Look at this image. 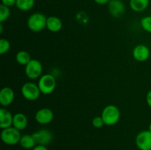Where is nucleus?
Segmentation results:
<instances>
[{
    "label": "nucleus",
    "mask_w": 151,
    "mask_h": 150,
    "mask_svg": "<svg viewBox=\"0 0 151 150\" xmlns=\"http://www.w3.org/2000/svg\"><path fill=\"white\" fill-rule=\"evenodd\" d=\"M120 111L116 105L109 104L102 111L101 117L103 118L105 125L113 126L116 124L120 119Z\"/></svg>",
    "instance_id": "nucleus-1"
},
{
    "label": "nucleus",
    "mask_w": 151,
    "mask_h": 150,
    "mask_svg": "<svg viewBox=\"0 0 151 150\" xmlns=\"http://www.w3.org/2000/svg\"><path fill=\"white\" fill-rule=\"evenodd\" d=\"M47 17L41 13H35L29 16L27 21V27L32 32H38L47 28Z\"/></svg>",
    "instance_id": "nucleus-2"
},
{
    "label": "nucleus",
    "mask_w": 151,
    "mask_h": 150,
    "mask_svg": "<svg viewBox=\"0 0 151 150\" xmlns=\"http://www.w3.org/2000/svg\"><path fill=\"white\" fill-rule=\"evenodd\" d=\"M38 85L41 94L48 95L51 94L56 88L55 77L51 74H46L39 78Z\"/></svg>",
    "instance_id": "nucleus-3"
},
{
    "label": "nucleus",
    "mask_w": 151,
    "mask_h": 150,
    "mask_svg": "<svg viewBox=\"0 0 151 150\" xmlns=\"http://www.w3.org/2000/svg\"><path fill=\"white\" fill-rule=\"evenodd\" d=\"M21 135L20 131L13 126L3 129L1 132V139L3 143L7 145L13 146L20 142Z\"/></svg>",
    "instance_id": "nucleus-4"
},
{
    "label": "nucleus",
    "mask_w": 151,
    "mask_h": 150,
    "mask_svg": "<svg viewBox=\"0 0 151 150\" xmlns=\"http://www.w3.org/2000/svg\"><path fill=\"white\" fill-rule=\"evenodd\" d=\"M21 93L24 98L28 101H35L39 98L41 94L38 84L31 82H26L22 85Z\"/></svg>",
    "instance_id": "nucleus-5"
},
{
    "label": "nucleus",
    "mask_w": 151,
    "mask_h": 150,
    "mask_svg": "<svg viewBox=\"0 0 151 150\" xmlns=\"http://www.w3.org/2000/svg\"><path fill=\"white\" fill-rule=\"evenodd\" d=\"M25 74L29 79H35L41 76L43 66L41 62L35 59H32L25 66Z\"/></svg>",
    "instance_id": "nucleus-6"
},
{
    "label": "nucleus",
    "mask_w": 151,
    "mask_h": 150,
    "mask_svg": "<svg viewBox=\"0 0 151 150\" xmlns=\"http://www.w3.org/2000/svg\"><path fill=\"white\" fill-rule=\"evenodd\" d=\"M135 143L139 150H151V132L143 130L139 132L136 137Z\"/></svg>",
    "instance_id": "nucleus-7"
},
{
    "label": "nucleus",
    "mask_w": 151,
    "mask_h": 150,
    "mask_svg": "<svg viewBox=\"0 0 151 150\" xmlns=\"http://www.w3.org/2000/svg\"><path fill=\"white\" fill-rule=\"evenodd\" d=\"M53 119H54L53 111L51 109L47 107L39 109L35 115V121L40 124H48L52 121Z\"/></svg>",
    "instance_id": "nucleus-8"
},
{
    "label": "nucleus",
    "mask_w": 151,
    "mask_h": 150,
    "mask_svg": "<svg viewBox=\"0 0 151 150\" xmlns=\"http://www.w3.org/2000/svg\"><path fill=\"white\" fill-rule=\"evenodd\" d=\"M38 145L47 146L52 141L53 135L48 129H40L32 134Z\"/></svg>",
    "instance_id": "nucleus-9"
},
{
    "label": "nucleus",
    "mask_w": 151,
    "mask_h": 150,
    "mask_svg": "<svg viewBox=\"0 0 151 150\" xmlns=\"http://www.w3.org/2000/svg\"><path fill=\"white\" fill-rule=\"evenodd\" d=\"M133 57L139 62H145L150 57V51L147 46L139 44L133 49Z\"/></svg>",
    "instance_id": "nucleus-10"
},
{
    "label": "nucleus",
    "mask_w": 151,
    "mask_h": 150,
    "mask_svg": "<svg viewBox=\"0 0 151 150\" xmlns=\"http://www.w3.org/2000/svg\"><path fill=\"white\" fill-rule=\"evenodd\" d=\"M109 13L114 18H120L125 13V4L122 0H110L108 4Z\"/></svg>",
    "instance_id": "nucleus-11"
},
{
    "label": "nucleus",
    "mask_w": 151,
    "mask_h": 150,
    "mask_svg": "<svg viewBox=\"0 0 151 150\" xmlns=\"http://www.w3.org/2000/svg\"><path fill=\"white\" fill-rule=\"evenodd\" d=\"M15 98L13 90L10 87H4L0 91V104L3 107L10 106Z\"/></svg>",
    "instance_id": "nucleus-12"
},
{
    "label": "nucleus",
    "mask_w": 151,
    "mask_h": 150,
    "mask_svg": "<svg viewBox=\"0 0 151 150\" xmlns=\"http://www.w3.org/2000/svg\"><path fill=\"white\" fill-rule=\"evenodd\" d=\"M13 115L6 108L0 109V128L1 129L13 126Z\"/></svg>",
    "instance_id": "nucleus-13"
},
{
    "label": "nucleus",
    "mask_w": 151,
    "mask_h": 150,
    "mask_svg": "<svg viewBox=\"0 0 151 150\" xmlns=\"http://www.w3.org/2000/svg\"><path fill=\"white\" fill-rule=\"evenodd\" d=\"M28 124V120L27 116L24 113H18L13 115V126L18 130L22 131L27 128Z\"/></svg>",
    "instance_id": "nucleus-14"
},
{
    "label": "nucleus",
    "mask_w": 151,
    "mask_h": 150,
    "mask_svg": "<svg viewBox=\"0 0 151 150\" xmlns=\"http://www.w3.org/2000/svg\"><path fill=\"white\" fill-rule=\"evenodd\" d=\"M63 23L58 17L55 16H49L47 21V28L52 32H58L62 29Z\"/></svg>",
    "instance_id": "nucleus-15"
},
{
    "label": "nucleus",
    "mask_w": 151,
    "mask_h": 150,
    "mask_svg": "<svg viewBox=\"0 0 151 150\" xmlns=\"http://www.w3.org/2000/svg\"><path fill=\"white\" fill-rule=\"evenodd\" d=\"M149 0H130V7L134 12H142L147 8Z\"/></svg>",
    "instance_id": "nucleus-16"
},
{
    "label": "nucleus",
    "mask_w": 151,
    "mask_h": 150,
    "mask_svg": "<svg viewBox=\"0 0 151 150\" xmlns=\"http://www.w3.org/2000/svg\"><path fill=\"white\" fill-rule=\"evenodd\" d=\"M19 144L22 148L25 149H33L35 146L36 142H35V140L32 136V135L26 134V135H22Z\"/></svg>",
    "instance_id": "nucleus-17"
},
{
    "label": "nucleus",
    "mask_w": 151,
    "mask_h": 150,
    "mask_svg": "<svg viewBox=\"0 0 151 150\" xmlns=\"http://www.w3.org/2000/svg\"><path fill=\"white\" fill-rule=\"evenodd\" d=\"M31 59V56L28 51L22 50V51H18L16 55V60L19 65L21 66H26L29 63Z\"/></svg>",
    "instance_id": "nucleus-18"
},
{
    "label": "nucleus",
    "mask_w": 151,
    "mask_h": 150,
    "mask_svg": "<svg viewBox=\"0 0 151 150\" xmlns=\"http://www.w3.org/2000/svg\"><path fill=\"white\" fill-rule=\"evenodd\" d=\"M35 0H16V7L22 11H28L33 7Z\"/></svg>",
    "instance_id": "nucleus-19"
},
{
    "label": "nucleus",
    "mask_w": 151,
    "mask_h": 150,
    "mask_svg": "<svg viewBox=\"0 0 151 150\" xmlns=\"http://www.w3.org/2000/svg\"><path fill=\"white\" fill-rule=\"evenodd\" d=\"M10 15V10L9 7L1 4L0 5V22L2 23L7 20Z\"/></svg>",
    "instance_id": "nucleus-20"
},
{
    "label": "nucleus",
    "mask_w": 151,
    "mask_h": 150,
    "mask_svg": "<svg viewBox=\"0 0 151 150\" xmlns=\"http://www.w3.org/2000/svg\"><path fill=\"white\" fill-rule=\"evenodd\" d=\"M141 26L146 32L151 33V16H147L141 19Z\"/></svg>",
    "instance_id": "nucleus-21"
},
{
    "label": "nucleus",
    "mask_w": 151,
    "mask_h": 150,
    "mask_svg": "<svg viewBox=\"0 0 151 150\" xmlns=\"http://www.w3.org/2000/svg\"><path fill=\"white\" fill-rule=\"evenodd\" d=\"M10 49V44L8 40L5 38H1L0 40V54H6Z\"/></svg>",
    "instance_id": "nucleus-22"
},
{
    "label": "nucleus",
    "mask_w": 151,
    "mask_h": 150,
    "mask_svg": "<svg viewBox=\"0 0 151 150\" xmlns=\"http://www.w3.org/2000/svg\"><path fill=\"white\" fill-rule=\"evenodd\" d=\"M92 125L95 128H101L103 127V125H105L103 119L101 116H96L92 119Z\"/></svg>",
    "instance_id": "nucleus-23"
},
{
    "label": "nucleus",
    "mask_w": 151,
    "mask_h": 150,
    "mask_svg": "<svg viewBox=\"0 0 151 150\" xmlns=\"http://www.w3.org/2000/svg\"><path fill=\"white\" fill-rule=\"evenodd\" d=\"M1 4L10 7L16 4V0H1Z\"/></svg>",
    "instance_id": "nucleus-24"
},
{
    "label": "nucleus",
    "mask_w": 151,
    "mask_h": 150,
    "mask_svg": "<svg viewBox=\"0 0 151 150\" xmlns=\"http://www.w3.org/2000/svg\"><path fill=\"white\" fill-rule=\"evenodd\" d=\"M146 101L149 107H151V90L147 92V96H146Z\"/></svg>",
    "instance_id": "nucleus-25"
},
{
    "label": "nucleus",
    "mask_w": 151,
    "mask_h": 150,
    "mask_svg": "<svg viewBox=\"0 0 151 150\" xmlns=\"http://www.w3.org/2000/svg\"><path fill=\"white\" fill-rule=\"evenodd\" d=\"M94 1L97 4H100V5H104V4H109L110 0H94Z\"/></svg>",
    "instance_id": "nucleus-26"
},
{
    "label": "nucleus",
    "mask_w": 151,
    "mask_h": 150,
    "mask_svg": "<svg viewBox=\"0 0 151 150\" xmlns=\"http://www.w3.org/2000/svg\"><path fill=\"white\" fill-rule=\"evenodd\" d=\"M32 150H48V149L47 148L46 146H43V145H36Z\"/></svg>",
    "instance_id": "nucleus-27"
},
{
    "label": "nucleus",
    "mask_w": 151,
    "mask_h": 150,
    "mask_svg": "<svg viewBox=\"0 0 151 150\" xmlns=\"http://www.w3.org/2000/svg\"><path fill=\"white\" fill-rule=\"evenodd\" d=\"M148 130L150 131V132H151V122H150V124H149V129H148Z\"/></svg>",
    "instance_id": "nucleus-28"
}]
</instances>
